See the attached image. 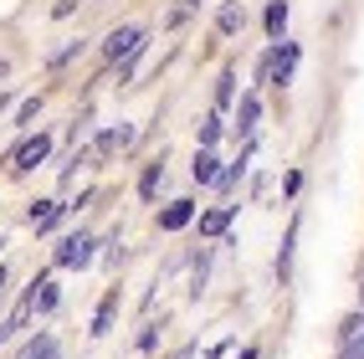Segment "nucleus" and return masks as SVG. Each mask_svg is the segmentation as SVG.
I'll use <instances>...</instances> for the list:
<instances>
[{"label": "nucleus", "instance_id": "2eb2a0df", "mask_svg": "<svg viewBox=\"0 0 364 359\" xmlns=\"http://www.w3.org/2000/svg\"><path fill=\"white\" fill-rule=\"evenodd\" d=\"M231 82H236V72H221V82H215V103H231V92H236Z\"/></svg>", "mask_w": 364, "mask_h": 359}, {"label": "nucleus", "instance_id": "f3484780", "mask_svg": "<svg viewBox=\"0 0 364 359\" xmlns=\"http://www.w3.org/2000/svg\"><path fill=\"white\" fill-rule=\"evenodd\" d=\"M241 170H247V154H241V159H236V164H231V170H226V175H221V190H231V185H236V180H241Z\"/></svg>", "mask_w": 364, "mask_h": 359}, {"label": "nucleus", "instance_id": "39448f33", "mask_svg": "<svg viewBox=\"0 0 364 359\" xmlns=\"http://www.w3.org/2000/svg\"><path fill=\"white\" fill-rule=\"evenodd\" d=\"M190 215H196V200H175V205L159 215V226H164V231H185V226H190Z\"/></svg>", "mask_w": 364, "mask_h": 359}, {"label": "nucleus", "instance_id": "f8f14e48", "mask_svg": "<svg viewBox=\"0 0 364 359\" xmlns=\"http://www.w3.org/2000/svg\"><path fill=\"white\" fill-rule=\"evenodd\" d=\"M113 308H118V293H108V298H103L98 318H92V333H108V323H113Z\"/></svg>", "mask_w": 364, "mask_h": 359}, {"label": "nucleus", "instance_id": "6e6552de", "mask_svg": "<svg viewBox=\"0 0 364 359\" xmlns=\"http://www.w3.org/2000/svg\"><path fill=\"white\" fill-rule=\"evenodd\" d=\"M57 215H62V205H57V200H41V205H31V226H36V231H46V226L57 221Z\"/></svg>", "mask_w": 364, "mask_h": 359}, {"label": "nucleus", "instance_id": "9d476101", "mask_svg": "<svg viewBox=\"0 0 364 359\" xmlns=\"http://www.w3.org/2000/svg\"><path fill=\"white\" fill-rule=\"evenodd\" d=\"M241 21H247V16H241V6H221V16H215V26H221L226 36H236V31H241Z\"/></svg>", "mask_w": 364, "mask_h": 359}, {"label": "nucleus", "instance_id": "1a4fd4ad", "mask_svg": "<svg viewBox=\"0 0 364 359\" xmlns=\"http://www.w3.org/2000/svg\"><path fill=\"white\" fill-rule=\"evenodd\" d=\"M21 359H62V349H57V339H52V333H41V339H36L26 354H21Z\"/></svg>", "mask_w": 364, "mask_h": 359}, {"label": "nucleus", "instance_id": "20e7f679", "mask_svg": "<svg viewBox=\"0 0 364 359\" xmlns=\"http://www.w3.org/2000/svg\"><path fill=\"white\" fill-rule=\"evenodd\" d=\"M293 62H298V46H282V52H272V62H267V77H272V82H287V77H293Z\"/></svg>", "mask_w": 364, "mask_h": 359}, {"label": "nucleus", "instance_id": "f257e3e1", "mask_svg": "<svg viewBox=\"0 0 364 359\" xmlns=\"http://www.w3.org/2000/svg\"><path fill=\"white\" fill-rule=\"evenodd\" d=\"M139 46H144V31L139 26H118L113 36H108V62H118V57H139Z\"/></svg>", "mask_w": 364, "mask_h": 359}, {"label": "nucleus", "instance_id": "a211bd4d", "mask_svg": "<svg viewBox=\"0 0 364 359\" xmlns=\"http://www.w3.org/2000/svg\"><path fill=\"white\" fill-rule=\"evenodd\" d=\"M36 287H41L36 303H41V308H57V287H52V282H36Z\"/></svg>", "mask_w": 364, "mask_h": 359}, {"label": "nucleus", "instance_id": "4468645a", "mask_svg": "<svg viewBox=\"0 0 364 359\" xmlns=\"http://www.w3.org/2000/svg\"><path fill=\"white\" fill-rule=\"evenodd\" d=\"M215 139H221V118H200V149H210Z\"/></svg>", "mask_w": 364, "mask_h": 359}, {"label": "nucleus", "instance_id": "7ed1b4c3", "mask_svg": "<svg viewBox=\"0 0 364 359\" xmlns=\"http://www.w3.org/2000/svg\"><path fill=\"white\" fill-rule=\"evenodd\" d=\"M46 154H52V139H46V134L26 139V144H21V149H16V170H36V164H41Z\"/></svg>", "mask_w": 364, "mask_h": 359}, {"label": "nucleus", "instance_id": "ddd939ff", "mask_svg": "<svg viewBox=\"0 0 364 359\" xmlns=\"http://www.w3.org/2000/svg\"><path fill=\"white\" fill-rule=\"evenodd\" d=\"M257 113H262L257 98H241V134H252V129H257Z\"/></svg>", "mask_w": 364, "mask_h": 359}, {"label": "nucleus", "instance_id": "423d86ee", "mask_svg": "<svg viewBox=\"0 0 364 359\" xmlns=\"http://www.w3.org/2000/svg\"><path fill=\"white\" fill-rule=\"evenodd\" d=\"M287 31V0H272V6H267V36H282Z\"/></svg>", "mask_w": 364, "mask_h": 359}, {"label": "nucleus", "instance_id": "dca6fc26", "mask_svg": "<svg viewBox=\"0 0 364 359\" xmlns=\"http://www.w3.org/2000/svg\"><path fill=\"white\" fill-rule=\"evenodd\" d=\"M226 221H231V210H210V215H205V231H210V236L226 231Z\"/></svg>", "mask_w": 364, "mask_h": 359}, {"label": "nucleus", "instance_id": "aec40b11", "mask_svg": "<svg viewBox=\"0 0 364 359\" xmlns=\"http://www.w3.org/2000/svg\"><path fill=\"white\" fill-rule=\"evenodd\" d=\"M0 282H6V267H0Z\"/></svg>", "mask_w": 364, "mask_h": 359}, {"label": "nucleus", "instance_id": "6ab92c4d", "mask_svg": "<svg viewBox=\"0 0 364 359\" xmlns=\"http://www.w3.org/2000/svg\"><path fill=\"white\" fill-rule=\"evenodd\" d=\"M36 108H41V98H26V103H21V124H36Z\"/></svg>", "mask_w": 364, "mask_h": 359}, {"label": "nucleus", "instance_id": "9b49d317", "mask_svg": "<svg viewBox=\"0 0 364 359\" xmlns=\"http://www.w3.org/2000/svg\"><path fill=\"white\" fill-rule=\"evenodd\" d=\"M159 180H164V164H149V170H144V180H139V195H144V200H154Z\"/></svg>", "mask_w": 364, "mask_h": 359}, {"label": "nucleus", "instance_id": "0eeeda50", "mask_svg": "<svg viewBox=\"0 0 364 359\" xmlns=\"http://www.w3.org/2000/svg\"><path fill=\"white\" fill-rule=\"evenodd\" d=\"M215 164H221V159H215L210 149H200V154H196V180H200V185H210V180H221V170H215Z\"/></svg>", "mask_w": 364, "mask_h": 359}, {"label": "nucleus", "instance_id": "f03ea898", "mask_svg": "<svg viewBox=\"0 0 364 359\" xmlns=\"http://www.w3.org/2000/svg\"><path fill=\"white\" fill-rule=\"evenodd\" d=\"M92 247H98L92 236H67V242L57 247V262H62V267H87V262H92Z\"/></svg>", "mask_w": 364, "mask_h": 359}]
</instances>
